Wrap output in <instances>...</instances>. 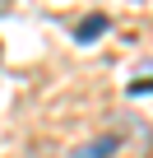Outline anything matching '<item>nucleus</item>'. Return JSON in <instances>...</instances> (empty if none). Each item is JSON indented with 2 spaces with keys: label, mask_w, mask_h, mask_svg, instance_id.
Returning a JSON list of instances; mask_svg holds the SVG:
<instances>
[{
  "label": "nucleus",
  "mask_w": 153,
  "mask_h": 158,
  "mask_svg": "<svg viewBox=\"0 0 153 158\" xmlns=\"http://www.w3.org/2000/svg\"><path fill=\"white\" fill-rule=\"evenodd\" d=\"M121 149V135H98V139H88V144H79L70 158H111Z\"/></svg>",
  "instance_id": "nucleus-1"
},
{
  "label": "nucleus",
  "mask_w": 153,
  "mask_h": 158,
  "mask_svg": "<svg viewBox=\"0 0 153 158\" xmlns=\"http://www.w3.org/2000/svg\"><path fill=\"white\" fill-rule=\"evenodd\" d=\"M107 33V14H88L79 28H74V37H79V42H93V37H102Z\"/></svg>",
  "instance_id": "nucleus-2"
},
{
  "label": "nucleus",
  "mask_w": 153,
  "mask_h": 158,
  "mask_svg": "<svg viewBox=\"0 0 153 158\" xmlns=\"http://www.w3.org/2000/svg\"><path fill=\"white\" fill-rule=\"evenodd\" d=\"M130 93L139 98V93H153V79H135V84H130Z\"/></svg>",
  "instance_id": "nucleus-3"
}]
</instances>
